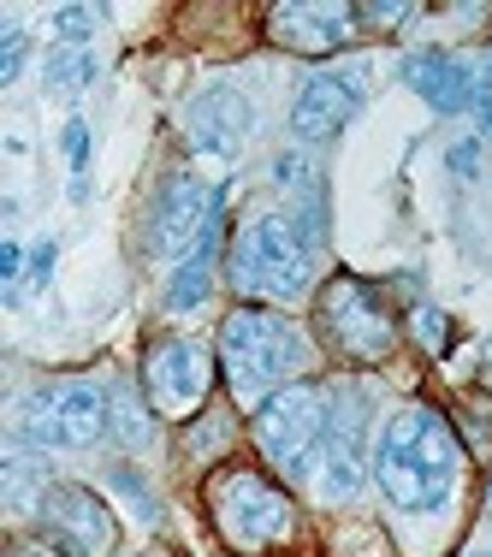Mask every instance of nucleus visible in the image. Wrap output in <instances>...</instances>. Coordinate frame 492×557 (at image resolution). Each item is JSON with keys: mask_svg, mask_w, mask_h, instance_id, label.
I'll list each match as a JSON object with an SVG mask.
<instances>
[{"mask_svg": "<svg viewBox=\"0 0 492 557\" xmlns=\"http://www.w3.org/2000/svg\"><path fill=\"white\" fill-rule=\"evenodd\" d=\"M374 481L392 510L404 516H433L445 510L463 481V445L451 421L428 404L397 409L374 440Z\"/></svg>", "mask_w": 492, "mask_h": 557, "instance_id": "obj_1", "label": "nucleus"}, {"mask_svg": "<svg viewBox=\"0 0 492 557\" xmlns=\"http://www.w3.org/2000/svg\"><path fill=\"white\" fill-rule=\"evenodd\" d=\"M220 368H225V386H232L237 404L261 409L273 392L297 386V374L309 368V338L279 309L237 302L220 321Z\"/></svg>", "mask_w": 492, "mask_h": 557, "instance_id": "obj_2", "label": "nucleus"}, {"mask_svg": "<svg viewBox=\"0 0 492 557\" xmlns=\"http://www.w3.org/2000/svg\"><path fill=\"white\" fill-rule=\"evenodd\" d=\"M225 285L249 302H297L315 285V244L285 214H256L232 232Z\"/></svg>", "mask_w": 492, "mask_h": 557, "instance_id": "obj_3", "label": "nucleus"}, {"mask_svg": "<svg viewBox=\"0 0 492 557\" xmlns=\"http://www.w3.org/2000/svg\"><path fill=\"white\" fill-rule=\"evenodd\" d=\"M113 433V404L89 380H65V386H36L12 416V440L36 450H89Z\"/></svg>", "mask_w": 492, "mask_h": 557, "instance_id": "obj_4", "label": "nucleus"}, {"mask_svg": "<svg viewBox=\"0 0 492 557\" xmlns=\"http://www.w3.org/2000/svg\"><path fill=\"white\" fill-rule=\"evenodd\" d=\"M315 326H321V338L344 356V362H362V368L385 362L392 344H397V314L385 309V297L356 273H332L321 285V297H315Z\"/></svg>", "mask_w": 492, "mask_h": 557, "instance_id": "obj_5", "label": "nucleus"}, {"mask_svg": "<svg viewBox=\"0 0 492 557\" xmlns=\"http://www.w3.org/2000/svg\"><path fill=\"white\" fill-rule=\"evenodd\" d=\"M321 440H327V386L297 380V386L273 392L256 409V445L291 481H315L321 469Z\"/></svg>", "mask_w": 492, "mask_h": 557, "instance_id": "obj_6", "label": "nucleus"}, {"mask_svg": "<svg viewBox=\"0 0 492 557\" xmlns=\"http://www.w3.org/2000/svg\"><path fill=\"white\" fill-rule=\"evenodd\" d=\"M208 516L232 552H268L291 534V498L256 469H220L208 481Z\"/></svg>", "mask_w": 492, "mask_h": 557, "instance_id": "obj_7", "label": "nucleus"}, {"mask_svg": "<svg viewBox=\"0 0 492 557\" xmlns=\"http://www.w3.org/2000/svg\"><path fill=\"white\" fill-rule=\"evenodd\" d=\"M368 392L362 386H327V440H321V469H315V493L321 504H350L362 481L374 474V450H368Z\"/></svg>", "mask_w": 492, "mask_h": 557, "instance_id": "obj_8", "label": "nucleus"}, {"mask_svg": "<svg viewBox=\"0 0 492 557\" xmlns=\"http://www.w3.org/2000/svg\"><path fill=\"white\" fill-rule=\"evenodd\" d=\"M220 208H225V190H208L190 172H172L161 184V196H155V208H149V256L190 261L196 244L208 237V225L220 220Z\"/></svg>", "mask_w": 492, "mask_h": 557, "instance_id": "obj_9", "label": "nucleus"}, {"mask_svg": "<svg viewBox=\"0 0 492 557\" xmlns=\"http://www.w3.org/2000/svg\"><path fill=\"white\" fill-rule=\"evenodd\" d=\"M208 386H214V362L196 338H155L149 356H143V392H149L155 416H196L208 404Z\"/></svg>", "mask_w": 492, "mask_h": 557, "instance_id": "obj_10", "label": "nucleus"}, {"mask_svg": "<svg viewBox=\"0 0 492 557\" xmlns=\"http://www.w3.org/2000/svg\"><path fill=\"white\" fill-rule=\"evenodd\" d=\"M42 534L54 540L65 557H108L119 528H113V510L101 493H89V486H48L42 498Z\"/></svg>", "mask_w": 492, "mask_h": 557, "instance_id": "obj_11", "label": "nucleus"}, {"mask_svg": "<svg viewBox=\"0 0 492 557\" xmlns=\"http://www.w3.org/2000/svg\"><path fill=\"white\" fill-rule=\"evenodd\" d=\"M249 131H256V108H249V96L232 84L202 89V96L184 108V137H190V149L208 154V161H237Z\"/></svg>", "mask_w": 492, "mask_h": 557, "instance_id": "obj_12", "label": "nucleus"}, {"mask_svg": "<svg viewBox=\"0 0 492 557\" xmlns=\"http://www.w3.org/2000/svg\"><path fill=\"white\" fill-rule=\"evenodd\" d=\"M356 24H362V12L356 7H327V0H285V7H273L268 30L279 48H291V54H339V48L356 42Z\"/></svg>", "mask_w": 492, "mask_h": 557, "instance_id": "obj_13", "label": "nucleus"}, {"mask_svg": "<svg viewBox=\"0 0 492 557\" xmlns=\"http://www.w3.org/2000/svg\"><path fill=\"white\" fill-rule=\"evenodd\" d=\"M362 72H321L303 84L297 108H291V131L297 143H332L356 113H362Z\"/></svg>", "mask_w": 492, "mask_h": 557, "instance_id": "obj_14", "label": "nucleus"}, {"mask_svg": "<svg viewBox=\"0 0 492 557\" xmlns=\"http://www.w3.org/2000/svg\"><path fill=\"white\" fill-rule=\"evenodd\" d=\"M397 77H404L433 113H469L475 96H481V72H475L463 54H445V48H421V54H409L404 65H397Z\"/></svg>", "mask_w": 492, "mask_h": 557, "instance_id": "obj_15", "label": "nucleus"}, {"mask_svg": "<svg viewBox=\"0 0 492 557\" xmlns=\"http://www.w3.org/2000/svg\"><path fill=\"white\" fill-rule=\"evenodd\" d=\"M273 190L285 196V220L321 249L327 244V178H321V166L297 149L273 154Z\"/></svg>", "mask_w": 492, "mask_h": 557, "instance_id": "obj_16", "label": "nucleus"}, {"mask_svg": "<svg viewBox=\"0 0 492 557\" xmlns=\"http://www.w3.org/2000/svg\"><path fill=\"white\" fill-rule=\"evenodd\" d=\"M220 225H225V214H220L214 225H208V237L196 244V256H190V261H179V273L167 278V309H172V314L202 309L208 290H214V249H220Z\"/></svg>", "mask_w": 492, "mask_h": 557, "instance_id": "obj_17", "label": "nucleus"}, {"mask_svg": "<svg viewBox=\"0 0 492 557\" xmlns=\"http://www.w3.org/2000/svg\"><path fill=\"white\" fill-rule=\"evenodd\" d=\"M108 404H113V440L119 445H149L155 440V404H143L137 397V386H125V380H119V386H108Z\"/></svg>", "mask_w": 492, "mask_h": 557, "instance_id": "obj_18", "label": "nucleus"}, {"mask_svg": "<svg viewBox=\"0 0 492 557\" xmlns=\"http://www.w3.org/2000/svg\"><path fill=\"white\" fill-rule=\"evenodd\" d=\"M0 469H7V510H19V516L42 510V498H48V469H42V462L7 457Z\"/></svg>", "mask_w": 492, "mask_h": 557, "instance_id": "obj_19", "label": "nucleus"}, {"mask_svg": "<svg viewBox=\"0 0 492 557\" xmlns=\"http://www.w3.org/2000/svg\"><path fill=\"white\" fill-rule=\"evenodd\" d=\"M42 77H48V89H60V96H77V89L96 84V54H89V48H54L48 65H42Z\"/></svg>", "mask_w": 492, "mask_h": 557, "instance_id": "obj_20", "label": "nucleus"}, {"mask_svg": "<svg viewBox=\"0 0 492 557\" xmlns=\"http://www.w3.org/2000/svg\"><path fill=\"white\" fill-rule=\"evenodd\" d=\"M409 333H416L421 350L445 356V350H451V314H445V309H428V302H421V309L409 314Z\"/></svg>", "mask_w": 492, "mask_h": 557, "instance_id": "obj_21", "label": "nucleus"}, {"mask_svg": "<svg viewBox=\"0 0 492 557\" xmlns=\"http://www.w3.org/2000/svg\"><path fill=\"white\" fill-rule=\"evenodd\" d=\"M108 481H113V486H119V493H125L131 504H137V516H143V522H161V498L149 493V481H143L137 469H125V462H119V469L108 474Z\"/></svg>", "mask_w": 492, "mask_h": 557, "instance_id": "obj_22", "label": "nucleus"}, {"mask_svg": "<svg viewBox=\"0 0 492 557\" xmlns=\"http://www.w3.org/2000/svg\"><path fill=\"white\" fill-rule=\"evenodd\" d=\"M54 36H60V48H84L89 36H96V12L89 7H60L54 12Z\"/></svg>", "mask_w": 492, "mask_h": 557, "instance_id": "obj_23", "label": "nucleus"}, {"mask_svg": "<svg viewBox=\"0 0 492 557\" xmlns=\"http://www.w3.org/2000/svg\"><path fill=\"white\" fill-rule=\"evenodd\" d=\"M24 48H30V36H24L19 24H12V30L0 36V84H12V77L24 72Z\"/></svg>", "mask_w": 492, "mask_h": 557, "instance_id": "obj_24", "label": "nucleus"}, {"mask_svg": "<svg viewBox=\"0 0 492 557\" xmlns=\"http://www.w3.org/2000/svg\"><path fill=\"white\" fill-rule=\"evenodd\" d=\"M60 143H65V161H72V178H84V161H89V125H84V119H72V125L60 131Z\"/></svg>", "mask_w": 492, "mask_h": 557, "instance_id": "obj_25", "label": "nucleus"}, {"mask_svg": "<svg viewBox=\"0 0 492 557\" xmlns=\"http://www.w3.org/2000/svg\"><path fill=\"white\" fill-rule=\"evenodd\" d=\"M445 161H451V172H457V178H475V172H481V143H457Z\"/></svg>", "mask_w": 492, "mask_h": 557, "instance_id": "obj_26", "label": "nucleus"}, {"mask_svg": "<svg viewBox=\"0 0 492 557\" xmlns=\"http://www.w3.org/2000/svg\"><path fill=\"white\" fill-rule=\"evenodd\" d=\"M54 256H60L54 244H36V256H30V285H48V278H54Z\"/></svg>", "mask_w": 492, "mask_h": 557, "instance_id": "obj_27", "label": "nucleus"}, {"mask_svg": "<svg viewBox=\"0 0 492 557\" xmlns=\"http://www.w3.org/2000/svg\"><path fill=\"white\" fill-rule=\"evenodd\" d=\"M356 12H362V24H404L416 7H356Z\"/></svg>", "mask_w": 492, "mask_h": 557, "instance_id": "obj_28", "label": "nucleus"}, {"mask_svg": "<svg viewBox=\"0 0 492 557\" xmlns=\"http://www.w3.org/2000/svg\"><path fill=\"white\" fill-rule=\"evenodd\" d=\"M19 273H24V249H19V244H7V249H0V278L12 285Z\"/></svg>", "mask_w": 492, "mask_h": 557, "instance_id": "obj_29", "label": "nucleus"}, {"mask_svg": "<svg viewBox=\"0 0 492 557\" xmlns=\"http://www.w3.org/2000/svg\"><path fill=\"white\" fill-rule=\"evenodd\" d=\"M475 125H481V137H492V96H475Z\"/></svg>", "mask_w": 492, "mask_h": 557, "instance_id": "obj_30", "label": "nucleus"}, {"mask_svg": "<svg viewBox=\"0 0 492 557\" xmlns=\"http://www.w3.org/2000/svg\"><path fill=\"white\" fill-rule=\"evenodd\" d=\"M12 557H65L54 540H42V546H12Z\"/></svg>", "mask_w": 492, "mask_h": 557, "instance_id": "obj_31", "label": "nucleus"}, {"mask_svg": "<svg viewBox=\"0 0 492 557\" xmlns=\"http://www.w3.org/2000/svg\"><path fill=\"white\" fill-rule=\"evenodd\" d=\"M481 96H492V60L481 65Z\"/></svg>", "mask_w": 492, "mask_h": 557, "instance_id": "obj_32", "label": "nucleus"}, {"mask_svg": "<svg viewBox=\"0 0 492 557\" xmlns=\"http://www.w3.org/2000/svg\"><path fill=\"white\" fill-rule=\"evenodd\" d=\"M463 557H492V552H487V546H469V552H463Z\"/></svg>", "mask_w": 492, "mask_h": 557, "instance_id": "obj_33", "label": "nucleus"}, {"mask_svg": "<svg viewBox=\"0 0 492 557\" xmlns=\"http://www.w3.org/2000/svg\"><path fill=\"white\" fill-rule=\"evenodd\" d=\"M487 516H492V486H487Z\"/></svg>", "mask_w": 492, "mask_h": 557, "instance_id": "obj_34", "label": "nucleus"}]
</instances>
